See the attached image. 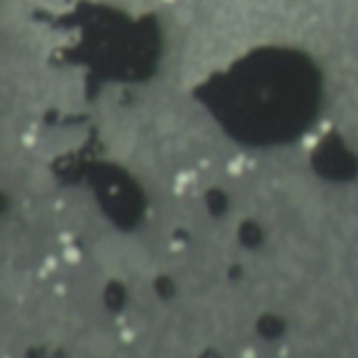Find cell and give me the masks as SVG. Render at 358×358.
<instances>
[{"mask_svg": "<svg viewBox=\"0 0 358 358\" xmlns=\"http://www.w3.org/2000/svg\"><path fill=\"white\" fill-rule=\"evenodd\" d=\"M65 258H67V262H78V258H80V253L76 251V247H69V249H65Z\"/></svg>", "mask_w": 358, "mask_h": 358, "instance_id": "obj_1", "label": "cell"}]
</instances>
